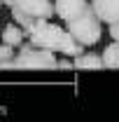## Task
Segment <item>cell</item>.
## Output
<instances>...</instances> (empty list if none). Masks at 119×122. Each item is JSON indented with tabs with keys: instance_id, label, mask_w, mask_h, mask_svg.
Returning a JSON list of instances; mask_svg holds the SVG:
<instances>
[{
	"instance_id": "obj_1",
	"label": "cell",
	"mask_w": 119,
	"mask_h": 122,
	"mask_svg": "<svg viewBox=\"0 0 119 122\" xmlns=\"http://www.w3.org/2000/svg\"><path fill=\"white\" fill-rule=\"evenodd\" d=\"M65 28L70 30L84 47H91V45H96L101 40V35H103V21H101V16L96 14L93 5L89 2L82 14H77L70 21H65Z\"/></svg>"
},
{
	"instance_id": "obj_6",
	"label": "cell",
	"mask_w": 119,
	"mask_h": 122,
	"mask_svg": "<svg viewBox=\"0 0 119 122\" xmlns=\"http://www.w3.org/2000/svg\"><path fill=\"white\" fill-rule=\"evenodd\" d=\"M103 24L119 21V0H89Z\"/></svg>"
},
{
	"instance_id": "obj_8",
	"label": "cell",
	"mask_w": 119,
	"mask_h": 122,
	"mask_svg": "<svg viewBox=\"0 0 119 122\" xmlns=\"http://www.w3.org/2000/svg\"><path fill=\"white\" fill-rule=\"evenodd\" d=\"M75 68H103V54H98V52H82L79 56H75Z\"/></svg>"
},
{
	"instance_id": "obj_2",
	"label": "cell",
	"mask_w": 119,
	"mask_h": 122,
	"mask_svg": "<svg viewBox=\"0 0 119 122\" xmlns=\"http://www.w3.org/2000/svg\"><path fill=\"white\" fill-rule=\"evenodd\" d=\"M26 30V38H28L33 45L37 47H45V49H51V52H59L61 45H63V38L68 30L51 24L49 19H37L30 28H23Z\"/></svg>"
},
{
	"instance_id": "obj_11",
	"label": "cell",
	"mask_w": 119,
	"mask_h": 122,
	"mask_svg": "<svg viewBox=\"0 0 119 122\" xmlns=\"http://www.w3.org/2000/svg\"><path fill=\"white\" fill-rule=\"evenodd\" d=\"M107 28H110V38H112V40H119V21L107 24Z\"/></svg>"
},
{
	"instance_id": "obj_14",
	"label": "cell",
	"mask_w": 119,
	"mask_h": 122,
	"mask_svg": "<svg viewBox=\"0 0 119 122\" xmlns=\"http://www.w3.org/2000/svg\"><path fill=\"white\" fill-rule=\"evenodd\" d=\"M2 5H5V2H2V0H0V7H2Z\"/></svg>"
},
{
	"instance_id": "obj_13",
	"label": "cell",
	"mask_w": 119,
	"mask_h": 122,
	"mask_svg": "<svg viewBox=\"0 0 119 122\" xmlns=\"http://www.w3.org/2000/svg\"><path fill=\"white\" fill-rule=\"evenodd\" d=\"M2 2H5L7 7H12V2H14V0H2Z\"/></svg>"
},
{
	"instance_id": "obj_3",
	"label": "cell",
	"mask_w": 119,
	"mask_h": 122,
	"mask_svg": "<svg viewBox=\"0 0 119 122\" xmlns=\"http://www.w3.org/2000/svg\"><path fill=\"white\" fill-rule=\"evenodd\" d=\"M54 54L56 52L37 47L28 40L19 47L16 59H14V68H59V61H56Z\"/></svg>"
},
{
	"instance_id": "obj_9",
	"label": "cell",
	"mask_w": 119,
	"mask_h": 122,
	"mask_svg": "<svg viewBox=\"0 0 119 122\" xmlns=\"http://www.w3.org/2000/svg\"><path fill=\"white\" fill-rule=\"evenodd\" d=\"M101 54H103V63L107 68H119V40H112Z\"/></svg>"
},
{
	"instance_id": "obj_12",
	"label": "cell",
	"mask_w": 119,
	"mask_h": 122,
	"mask_svg": "<svg viewBox=\"0 0 119 122\" xmlns=\"http://www.w3.org/2000/svg\"><path fill=\"white\" fill-rule=\"evenodd\" d=\"M73 66H75L73 56H65V59H61V61H59V68H73Z\"/></svg>"
},
{
	"instance_id": "obj_7",
	"label": "cell",
	"mask_w": 119,
	"mask_h": 122,
	"mask_svg": "<svg viewBox=\"0 0 119 122\" xmlns=\"http://www.w3.org/2000/svg\"><path fill=\"white\" fill-rule=\"evenodd\" d=\"M0 40L7 42V45H12V47H21L26 42V30H23V26H19L16 21H12V24H7V26L2 28Z\"/></svg>"
},
{
	"instance_id": "obj_10",
	"label": "cell",
	"mask_w": 119,
	"mask_h": 122,
	"mask_svg": "<svg viewBox=\"0 0 119 122\" xmlns=\"http://www.w3.org/2000/svg\"><path fill=\"white\" fill-rule=\"evenodd\" d=\"M14 59H16L14 47L7 42H0V68H14Z\"/></svg>"
},
{
	"instance_id": "obj_4",
	"label": "cell",
	"mask_w": 119,
	"mask_h": 122,
	"mask_svg": "<svg viewBox=\"0 0 119 122\" xmlns=\"http://www.w3.org/2000/svg\"><path fill=\"white\" fill-rule=\"evenodd\" d=\"M9 10H19L33 19H51L56 14V5L51 0H14Z\"/></svg>"
},
{
	"instance_id": "obj_5",
	"label": "cell",
	"mask_w": 119,
	"mask_h": 122,
	"mask_svg": "<svg viewBox=\"0 0 119 122\" xmlns=\"http://www.w3.org/2000/svg\"><path fill=\"white\" fill-rule=\"evenodd\" d=\"M54 5H56V16L61 21H70L87 10L89 0H56Z\"/></svg>"
},
{
	"instance_id": "obj_15",
	"label": "cell",
	"mask_w": 119,
	"mask_h": 122,
	"mask_svg": "<svg viewBox=\"0 0 119 122\" xmlns=\"http://www.w3.org/2000/svg\"><path fill=\"white\" fill-rule=\"evenodd\" d=\"M0 33H2V28H0Z\"/></svg>"
}]
</instances>
